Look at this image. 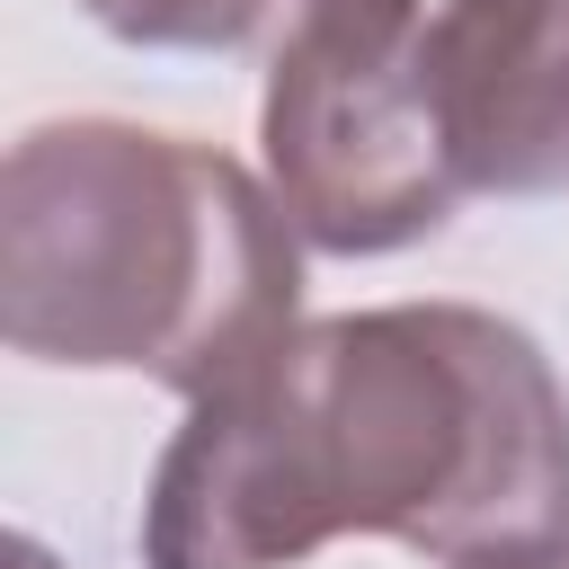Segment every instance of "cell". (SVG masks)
Masks as SVG:
<instances>
[{"label": "cell", "instance_id": "1", "mask_svg": "<svg viewBox=\"0 0 569 569\" xmlns=\"http://www.w3.org/2000/svg\"><path fill=\"white\" fill-rule=\"evenodd\" d=\"M382 533L436 569L569 542V391L480 302L293 320L187 400L142 489V569H293Z\"/></svg>", "mask_w": 569, "mask_h": 569}, {"label": "cell", "instance_id": "2", "mask_svg": "<svg viewBox=\"0 0 569 569\" xmlns=\"http://www.w3.org/2000/svg\"><path fill=\"white\" fill-rule=\"evenodd\" d=\"M302 231L231 151L53 116L0 169V338L71 373L222 391L302 320Z\"/></svg>", "mask_w": 569, "mask_h": 569}, {"label": "cell", "instance_id": "3", "mask_svg": "<svg viewBox=\"0 0 569 569\" xmlns=\"http://www.w3.org/2000/svg\"><path fill=\"white\" fill-rule=\"evenodd\" d=\"M258 142L329 258L418 249L471 196H560L569 0H293Z\"/></svg>", "mask_w": 569, "mask_h": 569}, {"label": "cell", "instance_id": "4", "mask_svg": "<svg viewBox=\"0 0 569 569\" xmlns=\"http://www.w3.org/2000/svg\"><path fill=\"white\" fill-rule=\"evenodd\" d=\"M276 0H80L89 27H107L116 44H151V53H231L267 27Z\"/></svg>", "mask_w": 569, "mask_h": 569}, {"label": "cell", "instance_id": "5", "mask_svg": "<svg viewBox=\"0 0 569 569\" xmlns=\"http://www.w3.org/2000/svg\"><path fill=\"white\" fill-rule=\"evenodd\" d=\"M462 569H569V542H560V551H507V560H462Z\"/></svg>", "mask_w": 569, "mask_h": 569}, {"label": "cell", "instance_id": "6", "mask_svg": "<svg viewBox=\"0 0 569 569\" xmlns=\"http://www.w3.org/2000/svg\"><path fill=\"white\" fill-rule=\"evenodd\" d=\"M9 569H62V560H53L36 533H18V542H9Z\"/></svg>", "mask_w": 569, "mask_h": 569}]
</instances>
